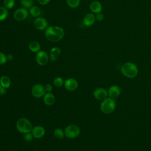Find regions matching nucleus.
<instances>
[{
    "mask_svg": "<svg viewBox=\"0 0 151 151\" xmlns=\"http://www.w3.org/2000/svg\"><path fill=\"white\" fill-rule=\"evenodd\" d=\"M46 38L51 42H58L64 36V29L59 26H50L47 28L44 32Z\"/></svg>",
    "mask_w": 151,
    "mask_h": 151,
    "instance_id": "1",
    "label": "nucleus"
},
{
    "mask_svg": "<svg viewBox=\"0 0 151 151\" xmlns=\"http://www.w3.org/2000/svg\"><path fill=\"white\" fill-rule=\"evenodd\" d=\"M120 71L123 75L129 78L136 77L138 74L137 67L132 62H127L123 64L121 67Z\"/></svg>",
    "mask_w": 151,
    "mask_h": 151,
    "instance_id": "2",
    "label": "nucleus"
},
{
    "mask_svg": "<svg viewBox=\"0 0 151 151\" xmlns=\"http://www.w3.org/2000/svg\"><path fill=\"white\" fill-rule=\"evenodd\" d=\"M16 127L17 130L22 134L31 132L33 128L31 122L25 117H21L17 120Z\"/></svg>",
    "mask_w": 151,
    "mask_h": 151,
    "instance_id": "3",
    "label": "nucleus"
},
{
    "mask_svg": "<svg viewBox=\"0 0 151 151\" xmlns=\"http://www.w3.org/2000/svg\"><path fill=\"white\" fill-rule=\"evenodd\" d=\"M116 102L114 99L107 97L102 100L100 104V110L104 114H110L113 113L116 109Z\"/></svg>",
    "mask_w": 151,
    "mask_h": 151,
    "instance_id": "4",
    "label": "nucleus"
},
{
    "mask_svg": "<svg viewBox=\"0 0 151 151\" xmlns=\"http://www.w3.org/2000/svg\"><path fill=\"white\" fill-rule=\"evenodd\" d=\"M65 137L73 139L78 137L80 133V129L76 124H70L65 127L64 129Z\"/></svg>",
    "mask_w": 151,
    "mask_h": 151,
    "instance_id": "5",
    "label": "nucleus"
},
{
    "mask_svg": "<svg viewBox=\"0 0 151 151\" xmlns=\"http://www.w3.org/2000/svg\"><path fill=\"white\" fill-rule=\"evenodd\" d=\"M32 95L35 98L42 97L45 94L46 91L45 87L41 84H36L34 85L31 90Z\"/></svg>",
    "mask_w": 151,
    "mask_h": 151,
    "instance_id": "6",
    "label": "nucleus"
},
{
    "mask_svg": "<svg viewBox=\"0 0 151 151\" xmlns=\"http://www.w3.org/2000/svg\"><path fill=\"white\" fill-rule=\"evenodd\" d=\"M29 12L28 10L24 8H19L15 11L13 14L14 18L18 21H22L27 19V18L28 17Z\"/></svg>",
    "mask_w": 151,
    "mask_h": 151,
    "instance_id": "7",
    "label": "nucleus"
},
{
    "mask_svg": "<svg viewBox=\"0 0 151 151\" xmlns=\"http://www.w3.org/2000/svg\"><path fill=\"white\" fill-rule=\"evenodd\" d=\"M49 59V55L45 51L43 50H40L36 54L35 60L37 64L40 65H46L48 63Z\"/></svg>",
    "mask_w": 151,
    "mask_h": 151,
    "instance_id": "8",
    "label": "nucleus"
},
{
    "mask_svg": "<svg viewBox=\"0 0 151 151\" xmlns=\"http://www.w3.org/2000/svg\"><path fill=\"white\" fill-rule=\"evenodd\" d=\"M34 26L37 30H45L48 27V21L42 17H37L34 21Z\"/></svg>",
    "mask_w": 151,
    "mask_h": 151,
    "instance_id": "9",
    "label": "nucleus"
},
{
    "mask_svg": "<svg viewBox=\"0 0 151 151\" xmlns=\"http://www.w3.org/2000/svg\"><path fill=\"white\" fill-rule=\"evenodd\" d=\"M64 86L67 90L73 91L78 88V84L76 79L73 78H68L64 81Z\"/></svg>",
    "mask_w": 151,
    "mask_h": 151,
    "instance_id": "10",
    "label": "nucleus"
},
{
    "mask_svg": "<svg viewBox=\"0 0 151 151\" xmlns=\"http://www.w3.org/2000/svg\"><path fill=\"white\" fill-rule=\"evenodd\" d=\"M93 96L95 99L99 100H103L106 99L108 96L107 91L102 87H99L93 91Z\"/></svg>",
    "mask_w": 151,
    "mask_h": 151,
    "instance_id": "11",
    "label": "nucleus"
},
{
    "mask_svg": "<svg viewBox=\"0 0 151 151\" xmlns=\"http://www.w3.org/2000/svg\"><path fill=\"white\" fill-rule=\"evenodd\" d=\"M45 133V130L44 127L40 125H37L33 127L32 130L31 131V133L34 138L35 139H40L42 137Z\"/></svg>",
    "mask_w": 151,
    "mask_h": 151,
    "instance_id": "12",
    "label": "nucleus"
},
{
    "mask_svg": "<svg viewBox=\"0 0 151 151\" xmlns=\"http://www.w3.org/2000/svg\"><path fill=\"white\" fill-rule=\"evenodd\" d=\"M107 92L108 96L110 97L112 99H116L120 96L121 93V89L118 86L113 85L109 88Z\"/></svg>",
    "mask_w": 151,
    "mask_h": 151,
    "instance_id": "13",
    "label": "nucleus"
},
{
    "mask_svg": "<svg viewBox=\"0 0 151 151\" xmlns=\"http://www.w3.org/2000/svg\"><path fill=\"white\" fill-rule=\"evenodd\" d=\"M96 16L93 13H87L83 18V24L86 27L92 26L96 21Z\"/></svg>",
    "mask_w": 151,
    "mask_h": 151,
    "instance_id": "14",
    "label": "nucleus"
},
{
    "mask_svg": "<svg viewBox=\"0 0 151 151\" xmlns=\"http://www.w3.org/2000/svg\"><path fill=\"white\" fill-rule=\"evenodd\" d=\"M43 102L47 106H52L55 101V96L51 92H46L42 97Z\"/></svg>",
    "mask_w": 151,
    "mask_h": 151,
    "instance_id": "15",
    "label": "nucleus"
},
{
    "mask_svg": "<svg viewBox=\"0 0 151 151\" xmlns=\"http://www.w3.org/2000/svg\"><path fill=\"white\" fill-rule=\"evenodd\" d=\"M90 11L93 14H98L101 12L102 11V5L98 1H92L89 6Z\"/></svg>",
    "mask_w": 151,
    "mask_h": 151,
    "instance_id": "16",
    "label": "nucleus"
},
{
    "mask_svg": "<svg viewBox=\"0 0 151 151\" xmlns=\"http://www.w3.org/2000/svg\"><path fill=\"white\" fill-rule=\"evenodd\" d=\"M61 54V50L60 48L55 47L51 49L49 54V58L51 61L57 60Z\"/></svg>",
    "mask_w": 151,
    "mask_h": 151,
    "instance_id": "17",
    "label": "nucleus"
},
{
    "mask_svg": "<svg viewBox=\"0 0 151 151\" xmlns=\"http://www.w3.org/2000/svg\"><path fill=\"white\" fill-rule=\"evenodd\" d=\"M0 84L5 88H8L11 85V78L7 76H2L0 78Z\"/></svg>",
    "mask_w": 151,
    "mask_h": 151,
    "instance_id": "18",
    "label": "nucleus"
},
{
    "mask_svg": "<svg viewBox=\"0 0 151 151\" xmlns=\"http://www.w3.org/2000/svg\"><path fill=\"white\" fill-rule=\"evenodd\" d=\"M29 50L32 52H38L41 50V45L40 43L36 41H32L28 44Z\"/></svg>",
    "mask_w": 151,
    "mask_h": 151,
    "instance_id": "19",
    "label": "nucleus"
},
{
    "mask_svg": "<svg viewBox=\"0 0 151 151\" xmlns=\"http://www.w3.org/2000/svg\"><path fill=\"white\" fill-rule=\"evenodd\" d=\"M29 14L33 17H39L41 13V9L37 6H32L29 9Z\"/></svg>",
    "mask_w": 151,
    "mask_h": 151,
    "instance_id": "20",
    "label": "nucleus"
},
{
    "mask_svg": "<svg viewBox=\"0 0 151 151\" xmlns=\"http://www.w3.org/2000/svg\"><path fill=\"white\" fill-rule=\"evenodd\" d=\"M53 134L54 136L58 140H62L65 137L64 130H63L61 128L55 129L53 132Z\"/></svg>",
    "mask_w": 151,
    "mask_h": 151,
    "instance_id": "21",
    "label": "nucleus"
},
{
    "mask_svg": "<svg viewBox=\"0 0 151 151\" xmlns=\"http://www.w3.org/2000/svg\"><path fill=\"white\" fill-rule=\"evenodd\" d=\"M8 10L5 6H0V21L5 20L8 16Z\"/></svg>",
    "mask_w": 151,
    "mask_h": 151,
    "instance_id": "22",
    "label": "nucleus"
},
{
    "mask_svg": "<svg viewBox=\"0 0 151 151\" xmlns=\"http://www.w3.org/2000/svg\"><path fill=\"white\" fill-rule=\"evenodd\" d=\"M20 4L22 7L29 9L34 5V0H20Z\"/></svg>",
    "mask_w": 151,
    "mask_h": 151,
    "instance_id": "23",
    "label": "nucleus"
},
{
    "mask_svg": "<svg viewBox=\"0 0 151 151\" xmlns=\"http://www.w3.org/2000/svg\"><path fill=\"white\" fill-rule=\"evenodd\" d=\"M66 2L71 8H76L80 5V0H66Z\"/></svg>",
    "mask_w": 151,
    "mask_h": 151,
    "instance_id": "24",
    "label": "nucleus"
},
{
    "mask_svg": "<svg viewBox=\"0 0 151 151\" xmlns=\"http://www.w3.org/2000/svg\"><path fill=\"white\" fill-rule=\"evenodd\" d=\"M64 81L61 77H57L53 80V84L56 87H61L64 85Z\"/></svg>",
    "mask_w": 151,
    "mask_h": 151,
    "instance_id": "25",
    "label": "nucleus"
},
{
    "mask_svg": "<svg viewBox=\"0 0 151 151\" xmlns=\"http://www.w3.org/2000/svg\"><path fill=\"white\" fill-rule=\"evenodd\" d=\"M4 6L8 9H11L12 8L15 4V0H4Z\"/></svg>",
    "mask_w": 151,
    "mask_h": 151,
    "instance_id": "26",
    "label": "nucleus"
},
{
    "mask_svg": "<svg viewBox=\"0 0 151 151\" xmlns=\"http://www.w3.org/2000/svg\"><path fill=\"white\" fill-rule=\"evenodd\" d=\"M6 55L2 52H0V65L5 64L7 62Z\"/></svg>",
    "mask_w": 151,
    "mask_h": 151,
    "instance_id": "27",
    "label": "nucleus"
},
{
    "mask_svg": "<svg viewBox=\"0 0 151 151\" xmlns=\"http://www.w3.org/2000/svg\"><path fill=\"white\" fill-rule=\"evenodd\" d=\"M33 138H34V137H33L32 134L31 133V132L25 133L24 135V139L27 142H31V141H32Z\"/></svg>",
    "mask_w": 151,
    "mask_h": 151,
    "instance_id": "28",
    "label": "nucleus"
},
{
    "mask_svg": "<svg viewBox=\"0 0 151 151\" xmlns=\"http://www.w3.org/2000/svg\"><path fill=\"white\" fill-rule=\"evenodd\" d=\"M96 19L98 21H102L104 19V15L102 13L99 12L98 14H96Z\"/></svg>",
    "mask_w": 151,
    "mask_h": 151,
    "instance_id": "29",
    "label": "nucleus"
},
{
    "mask_svg": "<svg viewBox=\"0 0 151 151\" xmlns=\"http://www.w3.org/2000/svg\"><path fill=\"white\" fill-rule=\"evenodd\" d=\"M44 87H45V89L46 92H51L52 90V88H53L52 85L50 84H47Z\"/></svg>",
    "mask_w": 151,
    "mask_h": 151,
    "instance_id": "30",
    "label": "nucleus"
},
{
    "mask_svg": "<svg viewBox=\"0 0 151 151\" xmlns=\"http://www.w3.org/2000/svg\"><path fill=\"white\" fill-rule=\"evenodd\" d=\"M37 1L41 5H46L50 2V0H37Z\"/></svg>",
    "mask_w": 151,
    "mask_h": 151,
    "instance_id": "31",
    "label": "nucleus"
},
{
    "mask_svg": "<svg viewBox=\"0 0 151 151\" xmlns=\"http://www.w3.org/2000/svg\"><path fill=\"white\" fill-rule=\"evenodd\" d=\"M6 93V88H5L0 84V95H5Z\"/></svg>",
    "mask_w": 151,
    "mask_h": 151,
    "instance_id": "32",
    "label": "nucleus"
},
{
    "mask_svg": "<svg viewBox=\"0 0 151 151\" xmlns=\"http://www.w3.org/2000/svg\"><path fill=\"white\" fill-rule=\"evenodd\" d=\"M6 57H7V60L8 61H12L14 58V57H13V55L12 54H8L7 55H6Z\"/></svg>",
    "mask_w": 151,
    "mask_h": 151,
    "instance_id": "33",
    "label": "nucleus"
}]
</instances>
